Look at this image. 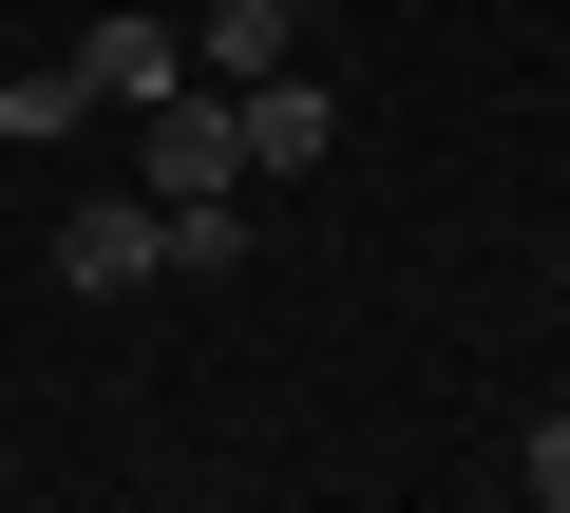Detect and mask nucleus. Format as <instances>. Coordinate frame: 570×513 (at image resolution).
<instances>
[{"label": "nucleus", "mask_w": 570, "mask_h": 513, "mask_svg": "<svg viewBox=\"0 0 570 513\" xmlns=\"http://www.w3.org/2000/svg\"><path fill=\"white\" fill-rule=\"evenodd\" d=\"M134 171H153V209H190V190H247V152H228V96H209V77H171V96L134 115Z\"/></svg>", "instance_id": "f257e3e1"}, {"label": "nucleus", "mask_w": 570, "mask_h": 513, "mask_svg": "<svg viewBox=\"0 0 570 513\" xmlns=\"http://www.w3.org/2000/svg\"><path fill=\"white\" fill-rule=\"evenodd\" d=\"M153 267H171V228H153V190H134V209H58V286H77V305H134Z\"/></svg>", "instance_id": "f03ea898"}, {"label": "nucleus", "mask_w": 570, "mask_h": 513, "mask_svg": "<svg viewBox=\"0 0 570 513\" xmlns=\"http://www.w3.org/2000/svg\"><path fill=\"white\" fill-rule=\"evenodd\" d=\"M324 134H343V115H324V77H305V58L228 96V152H247V171H324Z\"/></svg>", "instance_id": "7ed1b4c3"}, {"label": "nucleus", "mask_w": 570, "mask_h": 513, "mask_svg": "<svg viewBox=\"0 0 570 513\" xmlns=\"http://www.w3.org/2000/svg\"><path fill=\"white\" fill-rule=\"evenodd\" d=\"M285 58H305V20H285V0H209V20H190V77H209V96L285 77Z\"/></svg>", "instance_id": "20e7f679"}, {"label": "nucleus", "mask_w": 570, "mask_h": 513, "mask_svg": "<svg viewBox=\"0 0 570 513\" xmlns=\"http://www.w3.org/2000/svg\"><path fill=\"white\" fill-rule=\"evenodd\" d=\"M77 77H96V115H153V96L190 77V39H171V20H96V39H77Z\"/></svg>", "instance_id": "39448f33"}, {"label": "nucleus", "mask_w": 570, "mask_h": 513, "mask_svg": "<svg viewBox=\"0 0 570 513\" xmlns=\"http://www.w3.org/2000/svg\"><path fill=\"white\" fill-rule=\"evenodd\" d=\"M77 115H96V77H77V58H39V77H0V134H20V152H58Z\"/></svg>", "instance_id": "423d86ee"}, {"label": "nucleus", "mask_w": 570, "mask_h": 513, "mask_svg": "<svg viewBox=\"0 0 570 513\" xmlns=\"http://www.w3.org/2000/svg\"><path fill=\"white\" fill-rule=\"evenodd\" d=\"M153 228H171V267H190V286L247 267V209H228V190H190V209H153Z\"/></svg>", "instance_id": "0eeeda50"}, {"label": "nucleus", "mask_w": 570, "mask_h": 513, "mask_svg": "<svg viewBox=\"0 0 570 513\" xmlns=\"http://www.w3.org/2000/svg\"><path fill=\"white\" fill-rule=\"evenodd\" d=\"M513 494H570V418H532V437H513Z\"/></svg>", "instance_id": "6e6552de"}, {"label": "nucleus", "mask_w": 570, "mask_h": 513, "mask_svg": "<svg viewBox=\"0 0 570 513\" xmlns=\"http://www.w3.org/2000/svg\"><path fill=\"white\" fill-rule=\"evenodd\" d=\"M285 20H343V0H285Z\"/></svg>", "instance_id": "1a4fd4ad"}, {"label": "nucleus", "mask_w": 570, "mask_h": 513, "mask_svg": "<svg viewBox=\"0 0 570 513\" xmlns=\"http://www.w3.org/2000/svg\"><path fill=\"white\" fill-rule=\"evenodd\" d=\"M532 513H570V494H532Z\"/></svg>", "instance_id": "9d476101"}]
</instances>
